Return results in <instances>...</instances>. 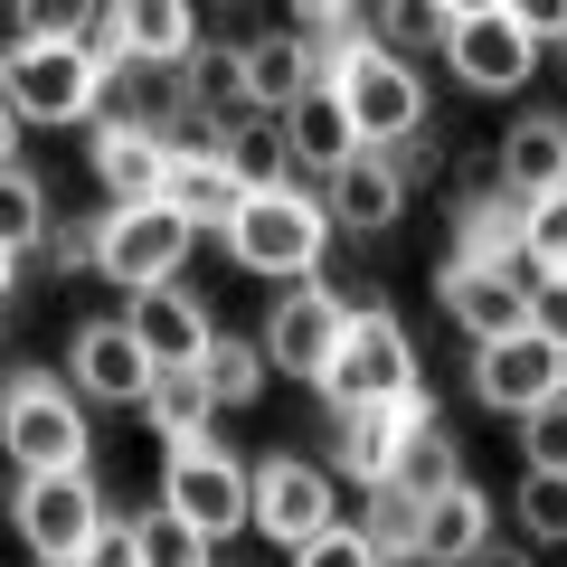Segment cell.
<instances>
[{"instance_id": "obj_1", "label": "cell", "mask_w": 567, "mask_h": 567, "mask_svg": "<svg viewBox=\"0 0 567 567\" xmlns=\"http://www.w3.org/2000/svg\"><path fill=\"white\" fill-rule=\"evenodd\" d=\"M227 256L246 265V275H275V284H312L331 256V199L312 181L293 189H256V199L237 208V227H227Z\"/></svg>"}, {"instance_id": "obj_2", "label": "cell", "mask_w": 567, "mask_h": 567, "mask_svg": "<svg viewBox=\"0 0 567 567\" xmlns=\"http://www.w3.org/2000/svg\"><path fill=\"white\" fill-rule=\"evenodd\" d=\"M360 284H341V275H312V284H293L275 312H265V360L284 369V379H312L322 388L331 379V360H341V341H350V322H360Z\"/></svg>"}, {"instance_id": "obj_3", "label": "cell", "mask_w": 567, "mask_h": 567, "mask_svg": "<svg viewBox=\"0 0 567 567\" xmlns=\"http://www.w3.org/2000/svg\"><path fill=\"white\" fill-rule=\"evenodd\" d=\"M0 435H10V454H20V483H29V473H85V454H95L76 388H58L48 369H20V379H10V398H0Z\"/></svg>"}, {"instance_id": "obj_4", "label": "cell", "mask_w": 567, "mask_h": 567, "mask_svg": "<svg viewBox=\"0 0 567 567\" xmlns=\"http://www.w3.org/2000/svg\"><path fill=\"white\" fill-rule=\"evenodd\" d=\"M189 246H199V227L181 218V208H104L95 218V275L104 284H123V293H162V284H181V265H189Z\"/></svg>"}, {"instance_id": "obj_5", "label": "cell", "mask_w": 567, "mask_h": 567, "mask_svg": "<svg viewBox=\"0 0 567 567\" xmlns=\"http://www.w3.org/2000/svg\"><path fill=\"white\" fill-rule=\"evenodd\" d=\"M0 95H10L20 123H95L104 114V66L76 39H29L0 66Z\"/></svg>"}, {"instance_id": "obj_6", "label": "cell", "mask_w": 567, "mask_h": 567, "mask_svg": "<svg viewBox=\"0 0 567 567\" xmlns=\"http://www.w3.org/2000/svg\"><path fill=\"white\" fill-rule=\"evenodd\" d=\"M331 95L350 104L360 142H379V152H398V142L425 133V76H416L406 58H388L379 39H360L341 66H331Z\"/></svg>"}, {"instance_id": "obj_7", "label": "cell", "mask_w": 567, "mask_h": 567, "mask_svg": "<svg viewBox=\"0 0 567 567\" xmlns=\"http://www.w3.org/2000/svg\"><path fill=\"white\" fill-rule=\"evenodd\" d=\"M416 341H406V322L388 303H360V322H350V341H341V360H331V379H322V398H331V416H350V406H388V398H416Z\"/></svg>"}, {"instance_id": "obj_8", "label": "cell", "mask_w": 567, "mask_h": 567, "mask_svg": "<svg viewBox=\"0 0 567 567\" xmlns=\"http://www.w3.org/2000/svg\"><path fill=\"white\" fill-rule=\"evenodd\" d=\"M162 511H181V520L218 548L227 529H256V473H246L218 435H208V445H181L162 464Z\"/></svg>"}, {"instance_id": "obj_9", "label": "cell", "mask_w": 567, "mask_h": 567, "mask_svg": "<svg viewBox=\"0 0 567 567\" xmlns=\"http://www.w3.org/2000/svg\"><path fill=\"white\" fill-rule=\"evenodd\" d=\"M114 529L95 473H29L20 483V539L39 567H85V548Z\"/></svg>"}, {"instance_id": "obj_10", "label": "cell", "mask_w": 567, "mask_h": 567, "mask_svg": "<svg viewBox=\"0 0 567 567\" xmlns=\"http://www.w3.org/2000/svg\"><path fill=\"white\" fill-rule=\"evenodd\" d=\"M435 303H445L454 331H473V350H492V341H520V331H529L539 284H529L520 265H464V256H445V265H435Z\"/></svg>"}, {"instance_id": "obj_11", "label": "cell", "mask_w": 567, "mask_h": 567, "mask_svg": "<svg viewBox=\"0 0 567 567\" xmlns=\"http://www.w3.org/2000/svg\"><path fill=\"white\" fill-rule=\"evenodd\" d=\"M445 66L473 85V95H511V85L539 76V39L520 29V10H511V0H473V10H454Z\"/></svg>"}, {"instance_id": "obj_12", "label": "cell", "mask_w": 567, "mask_h": 567, "mask_svg": "<svg viewBox=\"0 0 567 567\" xmlns=\"http://www.w3.org/2000/svg\"><path fill=\"white\" fill-rule=\"evenodd\" d=\"M256 529L275 548H293V558H303L312 539H331V529H341V492H331V473L303 464V454H265V464H256Z\"/></svg>"}, {"instance_id": "obj_13", "label": "cell", "mask_w": 567, "mask_h": 567, "mask_svg": "<svg viewBox=\"0 0 567 567\" xmlns=\"http://www.w3.org/2000/svg\"><path fill=\"white\" fill-rule=\"evenodd\" d=\"M425 425H435V398H388V406H350V416H331V464L350 473L360 492H379V483H398V464H406V445H416Z\"/></svg>"}, {"instance_id": "obj_14", "label": "cell", "mask_w": 567, "mask_h": 567, "mask_svg": "<svg viewBox=\"0 0 567 567\" xmlns=\"http://www.w3.org/2000/svg\"><path fill=\"white\" fill-rule=\"evenodd\" d=\"M473 398H483L492 416L529 425L539 406L567 398V360L539 341V331H520V341H492V350H473Z\"/></svg>"}, {"instance_id": "obj_15", "label": "cell", "mask_w": 567, "mask_h": 567, "mask_svg": "<svg viewBox=\"0 0 567 567\" xmlns=\"http://www.w3.org/2000/svg\"><path fill=\"white\" fill-rule=\"evenodd\" d=\"M66 369H76V388L95 406H152V388H162V369H152V350H142L133 322H76Z\"/></svg>"}, {"instance_id": "obj_16", "label": "cell", "mask_w": 567, "mask_h": 567, "mask_svg": "<svg viewBox=\"0 0 567 567\" xmlns=\"http://www.w3.org/2000/svg\"><path fill=\"white\" fill-rule=\"evenodd\" d=\"M322 199H331V227H350V237H388V227H398V208H406V171H398V152L360 142V152H350V162L322 181Z\"/></svg>"}, {"instance_id": "obj_17", "label": "cell", "mask_w": 567, "mask_h": 567, "mask_svg": "<svg viewBox=\"0 0 567 567\" xmlns=\"http://www.w3.org/2000/svg\"><path fill=\"white\" fill-rule=\"evenodd\" d=\"M123 322L142 331L152 369H208V360H218V322H208V303L189 293V284H162V293H142Z\"/></svg>"}, {"instance_id": "obj_18", "label": "cell", "mask_w": 567, "mask_h": 567, "mask_svg": "<svg viewBox=\"0 0 567 567\" xmlns=\"http://www.w3.org/2000/svg\"><path fill=\"white\" fill-rule=\"evenodd\" d=\"M171 171H181V152L162 133H95V181H104L114 208H162Z\"/></svg>"}, {"instance_id": "obj_19", "label": "cell", "mask_w": 567, "mask_h": 567, "mask_svg": "<svg viewBox=\"0 0 567 567\" xmlns=\"http://www.w3.org/2000/svg\"><path fill=\"white\" fill-rule=\"evenodd\" d=\"M502 189L520 208H539V199L567 189V114H520L502 133Z\"/></svg>"}, {"instance_id": "obj_20", "label": "cell", "mask_w": 567, "mask_h": 567, "mask_svg": "<svg viewBox=\"0 0 567 567\" xmlns=\"http://www.w3.org/2000/svg\"><path fill=\"white\" fill-rule=\"evenodd\" d=\"M454 256L464 265H529V208L511 189H464L454 199Z\"/></svg>"}, {"instance_id": "obj_21", "label": "cell", "mask_w": 567, "mask_h": 567, "mask_svg": "<svg viewBox=\"0 0 567 567\" xmlns=\"http://www.w3.org/2000/svg\"><path fill=\"white\" fill-rule=\"evenodd\" d=\"M312 85H331V76H322V58H312L293 29H284V39H256V48H246V104H256V114H293Z\"/></svg>"}, {"instance_id": "obj_22", "label": "cell", "mask_w": 567, "mask_h": 567, "mask_svg": "<svg viewBox=\"0 0 567 567\" xmlns=\"http://www.w3.org/2000/svg\"><path fill=\"white\" fill-rule=\"evenodd\" d=\"M218 162L246 181V199H256V189H293V181H303V171H293V133H284V114H237L218 133Z\"/></svg>"}, {"instance_id": "obj_23", "label": "cell", "mask_w": 567, "mask_h": 567, "mask_svg": "<svg viewBox=\"0 0 567 567\" xmlns=\"http://www.w3.org/2000/svg\"><path fill=\"white\" fill-rule=\"evenodd\" d=\"M171 208H181L199 237H227L237 208H246V181L218 162V152H181V171H171Z\"/></svg>"}, {"instance_id": "obj_24", "label": "cell", "mask_w": 567, "mask_h": 567, "mask_svg": "<svg viewBox=\"0 0 567 567\" xmlns=\"http://www.w3.org/2000/svg\"><path fill=\"white\" fill-rule=\"evenodd\" d=\"M492 548V502L483 483H454L445 502H425V558L416 567H473Z\"/></svg>"}, {"instance_id": "obj_25", "label": "cell", "mask_w": 567, "mask_h": 567, "mask_svg": "<svg viewBox=\"0 0 567 567\" xmlns=\"http://www.w3.org/2000/svg\"><path fill=\"white\" fill-rule=\"evenodd\" d=\"M284 133H293V171H322V181L360 152V123H350V104L331 95V85H312V95L284 114Z\"/></svg>"}, {"instance_id": "obj_26", "label": "cell", "mask_w": 567, "mask_h": 567, "mask_svg": "<svg viewBox=\"0 0 567 567\" xmlns=\"http://www.w3.org/2000/svg\"><path fill=\"white\" fill-rule=\"evenodd\" d=\"M360 529L369 548H379V567H416L425 558V502L406 483H379V492H360Z\"/></svg>"}, {"instance_id": "obj_27", "label": "cell", "mask_w": 567, "mask_h": 567, "mask_svg": "<svg viewBox=\"0 0 567 567\" xmlns=\"http://www.w3.org/2000/svg\"><path fill=\"white\" fill-rule=\"evenodd\" d=\"M123 58L133 66H189L199 58V20L181 0H123Z\"/></svg>"}, {"instance_id": "obj_28", "label": "cell", "mask_w": 567, "mask_h": 567, "mask_svg": "<svg viewBox=\"0 0 567 567\" xmlns=\"http://www.w3.org/2000/svg\"><path fill=\"white\" fill-rule=\"evenodd\" d=\"M152 435H162L171 454L181 445H208V416H218V388H208V369H162V388H152Z\"/></svg>"}, {"instance_id": "obj_29", "label": "cell", "mask_w": 567, "mask_h": 567, "mask_svg": "<svg viewBox=\"0 0 567 567\" xmlns=\"http://www.w3.org/2000/svg\"><path fill=\"white\" fill-rule=\"evenodd\" d=\"M181 76H189V104H199L218 133H227L237 114H256V104H246V48H199Z\"/></svg>"}, {"instance_id": "obj_30", "label": "cell", "mask_w": 567, "mask_h": 567, "mask_svg": "<svg viewBox=\"0 0 567 567\" xmlns=\"http://www.w3.org/2000/svg\"><path fill=\"white\" fill-rule=\"evenodd\" d=\"M369 39H379L388 58H406V66H416L425 48H445V39H454V10H435V0H388L379 20H369Z\"/></svg>"}, {"instance_id": "obj_31", "label": "cell", "mask_w": 567, "mask_h": 567, "mask_svg": "<svg viewBox=\"0 0 567 567\" xmlns=\"http://www.w3.org/2000/svg\"><path fill=\"white\" fill-rule=\"evenodd\" d=\"M398 483L416 492V502H445V492L464 483V445H454V435H445V416H435V425H425V435H416V445H406Z\"/></svg>"}, {"instance_id": "obj_32", "label": "cell", "mask_w": 567, "mask_h": 567, "mask_svg": "<svg viewBox=\"0 0 567 567\" xmlns=\"http://www.w3.org/2000/svg\"><path fill=\"white\" fill-rule=\"evenodd\" d=\"M133 548H142V567H218V548H208L181 511H142V520H133Z\"/></svg>"}, {"instance_id": "obj_33", "label": "cell", "mask_w": 567, "mask_h": 567, "mask_svg": "<svg viewBox=\"0 0 567 567\" xmlns=\"http://www.w3.org/2000/svg\"><path fill=\"white\" fill-rule=\"evenodd\" d=\"M0 237H10V256L48 246V189H39V171H0Z\"/></svg>"}, {"instance_id": "obj_34", "label": "cell", "mask_w": 567, "mask_h": 567, "mask_svg": "<svg viewBox=\"0 0 567 567\" xmlns=\"http://www.w3.org/2000/svg\"><path fill=\"white\" fill-rule=\"evenodd\" d=\"M265 341H237V331H227L218 341V360H208V388H218V406H256L265 398Z\"/></svg>"}, {"instance_id": "obj_35", "label": "cell", "mask_w": 567, "mask_h": 567, "mask_svg": "<svg viewBox=\"0 0 567 567\" xmlns=\"http://www.w3.org/2000/svg\"><path fill=\"white\" fill-rule=\"evenodd\" d=\"M520 529H529V548L567 539V473H520Z\"/></svg>"}, {"instance_id": "obj_36", "label": "cell", "mask_w": 567, "mask_h": 567, "mask_svg": "<svg viewBox=\"0 0 567 567\" xmlns=\"http://www.w3.org/2000/svg\"><path fill=\"white\" fill-rule=\"evenodd\" d=\"M520 275H529V284H558V275H567V189L529 208V265H520Z\"/></svg>"}, {"instance_id": "obj_37", "label": "cell", "mask_w": 567, "mask_h": 567, "mask_svg": "<svg viewBox=\"0 0 567 567\" xmlns=\"http://www.w3.org/2000/svg\"><path fill=\"white\" fill-rule=\"evenodd\" d=\"M520 473H567V398L520 425Z\"/></svg>"}, {"instance_id": "obj_38", "label": "cell", "mask_w": 567, "mask_h": 567, "mask_svg": "<svg viewBox=\"0 0 567 567\" xmlns=\"http://www.w3.org/2000/svg\"><path fill=\"white\" fill-rule=\"evenodd\" d=\"M293 567H379V548H369L360 529L341 520V529H331V539H312V548H303V558H293Z\"/></svg>"}, {"instance_id": "obj_39", "label": "cell", "mask_w": 567, "mask_h": 567, "mask_svg": "<svg viewBox=\"0 0 567 567\" xmlns=\"http://www.w3.org/2000/svg\"><path fill=\"white\" fill-rule=\"evenodd\" d=\"M529 331H539V341L567 360V275H558V284H539V312H529Z\"/></svg>"}, {"instance_id": "obj_40", "label": "cell", "mask_w": 567, "mask_h": 567, "mask_svg": "<svg viewBox=\"0 0 567 567\" xmlns=\"http://www.w3.org/2000/svg\"><path fill=\"white\" fill-rule=\"evenodd\" d=\"M85 567H142V548H133V520H114L95 548H85Z\"/></svg>"}, {"instance_id": "obj_41", "label": "cell", "mask_w": 567, "mask_h": 567, "mask_svg": "<svg viewBox=\"0 0 567 567\" xmlns=\"http://www.w3.org/2000/svg\"><path fill=\"white\" fill-rule=\"evenodd\" d=\"M398 171H406V181H435V171H445V142H435V133L398 142Z\"/></svg>"}, {"instance_id": "obj_42", "label": "cell", "mask_w": 567, "mask_h": 567, "mask_svg": "<svg viewBox=\"0 0 567 567\" xmlns=\"http://www.w3.org/2000/svg\"><path fill=\"white\" fill-rule=\"evenodd\" d=\"M473 567H529V548H502V539H492V548H483Z\"/></svg>"}]
</instances>
